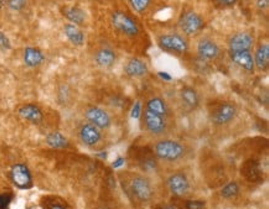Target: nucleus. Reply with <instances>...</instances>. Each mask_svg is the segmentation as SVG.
I'll list each match as a JSON object with an SVG mask.
<instances>
[{"instance_id": "nucleus-1", "label": "nucleus", "mask_w": 269, "mask_h": 209, "mask_svg": "<svg viewBox=\"0 0 269 209\" xmlns=\"http://www.w3.org/2000/svg\"><path fill=\"white\" fill-rule=\"evenodd\" d=\"M171 113L168 103L160 96H153L142 112L143 129L154 138H165L170 132Z\"/></svg>"}, {"instance_id": "nucleus-2", "label": "nucleus", "mask_w": 269, "mask_h": 209, "mask_svg": "<svg viewBox=\"0 0 269 209\" xmlns=\"http://www.w3.org/2000/svg\"><path fill=\"white\" fill-rule=\"evenodd\" d=\"M123 190L128 197L140 204H147L154 197V187L150 180L143 174H130L123 182Z\"/></svg>"}, {"instance_id": "nucleus-3", "label": "nucleus", "mask_w": 269, "mask_h": 209, "mask_svg": "<svg viewBox=\"0 0 269 209\" xmlns=\"http://www.w3.org/2000/svg\"><path fill=\"white\" fill-rule=\"evenodd\" d=\"M154 154L164 162H177L186 156V146L176 140L160 139L154 145Z\"/></svg>"}, {"instance_id": "nucleus-4", "label": "nucleus", "mask_w": 269, "mask_h": 209, "mask_svg": "<svg viewBox=\"0 0 269 209\" xmlns=\"http://www.w3.org/2000/svg\"><path fill=\"white\" fill-rule=\"evenodd\" d=\"M211 120L216 125H227L237 116V106L231 102H222L210 112Z\"/></svg>"}, {"instance_id": "nucleus-5", "label": "nucleus", "mask_w": 269, "mask_h": 209, "mask_svg": "<svg viewBox=\"0 0 269 209\" xmlns=\"http://www.w3.org/2000/svg\"><path fill=\"white\" fill-rule=\"evenodd\" d=\"M158 45L164 51L172 52V54H185L189 50V42L186 38L176 34L161 35L158 38Z\"/></svg>"}, {"instance_id": "nucleus-6", "label": "nucleus", "mask_w": 269, "mask_h": 209, "mask_svg": "<svg viewBox=\"0 0 269 209\" xmlns=\"http://www.w3.org/2000/svg\"><path fill=\"white\" fill-rule=\"evenodd\" d=\"M203 25H205V22H203L202 18L196 14L195 12H184L182 16L179 19V28L187 36L196 35L198 31L202 30Z\"/></svg>"}, {"instance_id": "nucleus-7", "label": "nucleus", "mask_w": 269, "mask_h": 209, "mask_svg": "<svg viewBox=\"0 0 269 209\" xmlns=\"http://www.w3.org/2000/svg\"><path fill=\"white\" fill-rule=\"evenodd\" d=\"M112 25L127 36H137L139 34V28L137 22L122 12H116L111 18Z\"/></svg>"}, {"instance_id": "nucleus-8", "label": "nucleus", "mask_w": 269, "mask_h": 209, "mask_svg": "<svg viewBox=\"0 0 269 209\" xmlns=\"http://www.w3.org/2000/svg\"><path fill=\"white\" fill-rule=\"evenodd\" d=\"M85 118L90 124L95 125L99 130L109 129L112 125L111 116L99 106H90V108L86 109Z\"/></svg>"}, {"instance_id": "nucleus-9", "label": "nucleus", "mask_w": 269, "mask_h": 209, "mask_svg": "<svg viewBox=\"0 0 269 209\" xmlns=\"http://www.w3.org/2000/svg\"><path fill=\"white\" fill-rule=\"evenodd\" d=\"M10 178L13 184L20 190H29L33 186V178L28 167L23 164H17L10 170Z\"/></svg>"}, {"instance_id": "nucleus-10", "label": "nucleus", "mask_w": 269, "mask_h": 209, "mask_svg": "<svg viewBox=\"0 0 269 209\" xmlns=\"http://www.w3.org/2000/svg\"><path fill=\"white\" fill-rule=\"evenodd\" d=\"M166 184H168V188L171 192V194L176 196V197H184L190 190L189 178H187L186 174H182V172L172 174L168 178Z\"/></svg>"}, {"instance_id": "nucleus-11", "label": "nucleus", "mask_w": 269, "mask_h": 209, "mask_svg": "<svg viewBox=\"0 0 269 209\" xmlns=\"http://www.w3.org/2000/svg\"><path fill=\"white\" fill-rule=\"evenodd\" d=\"M78 136H80L81 142L83 145L92 148V146H96L97 144H99V141L102 140V132L95 125L86 122L78 130Z\"/></svg>"}, {"instance_id": "nucleus-12", "label": "nucleus", "mask_w": 269, "mask_h": 209, "mask_svg": "<svg viewBox=\"0 0 269 209\" xmlns=\"http://www.w3.org/2000/svg\"><path fill=\"white\" fill-rule=\"evenodd\" d=\"M197 54L202 61H215L220 54V48L217 44L210 38H202L197 44Z\"/></svg>"}, {"instance_id": "nucleus-13", "label": "nucleus", "mask_w": 269, "mask_h": 209, "mask_svg": "<svg viewBox=\"0 0 269 209\" xmlns=\"http://www.w3.org/2000/svg\"><path fill=\"white\" fill-rule=\"evenodd\" d=\"M254 40L249 32H238L229 40V51H250Z\"/></svg>"}, {"instance_id": "nucleus-14", "label": "nucleus", "mask_w": 269, "mask_h": 209, "mask_svg": "<svg viewBox=\"0 0 269 209\" xmlns=\"http://www.w3.org/2000/svg\"><path fill=\"white\" fill-rule=\"evenodd\" d=\"M229 57L232 62L243 68L247 72L254 70V60L250 51H229Z\"/></svg>"}, {"instance_id": "nucleus-15", "label": "nucleus", "mask_w": 269, "mask_h": 209, "mask_svg": "<svg viewBox=\"0 0 269 209\" xmlns=\"http://www.w3.org/2000/svg\"><path fill=\"white\" fill-rule=\"evenodd\" d=\"M18 114H19L23 119H25L26 122L35 125L40 124L44 118L41 109L39 108L38 106H35V104H25V106H20V108L18 109Z\"/></svg>"}, {"instance_id": "nucleus-16", "label": "nucleus", "mask_w": 269, "mask_h": 209, "mask_svg": "<svg viewBox=\"0 0 269 209\" xmlns=\"http://www.w3.org/2000/svg\"><path fill=\"white\" fill-rule=\"evenodd\" d=\"M180 99L187 112H194L200 106V96L191 87L182 88L180 92Z\"/></svg>"}, {"instance_id": "nucleus-17", "label": "nucleus", "mask_w": 269, "mask_h": 209, "mask_svg": "<svg viewBox=\"0 0 269 209\" xmlns=\"http://www.w3.org/2000/svg\"><path fill=\"white\" fill-rule=\"evenodd\" d=\"M125 74L132 78H140L144 77L148 73V66L145 62H143L139 58H132L128 61V64L124 67Z\"/></svg>"}, {"instance_id": "nucleus-18", "label": "nucleus", "mask_w": 269, "mask_h": 209, "mask_svg": "<svg viewBox=\"0 0 269 209\" xmlns=\"http://www.w3.org/2000/svg\"><path fill=\"white\" fill-rule=\"evenodd\" d=\"M116 52L113 50L108 48V47H103L96 54L95 61L102 68H111L112 66H114L116 64Z\"/></svg>"}, {"instance_id": "nucleus-19", "label": "nucleus", "mask_w": 269, "mask_h": 209, "mask_svg": "<svg viewBox=\"0 0 269 209\" xmlns=\"http://www.w3.org/2000/svg\"><path fill=\"white\" fill-rule=\"evenodd\" d=\"M45 60L43 52L38 48H34V47H28L24 51V62L28 67L34 68V67L40 66L41 64Z\"/></svg>"}, {"instance_id": "nucleus-20", "label": "nucleus", "mask_w": 269, "mask_h": 209, "mask_svg": "<svg viewBox=\"0 0 269 209\" xmlns=\"http://www.w3.org/2000/svg\"><path fill=\"white\" fill-rule=\"evenodd\" d=\"M64 32L66 35L67 40L75 46H82L85 44V35L82 31L74 25V24H67L64 28Z\"/></svg>"}, {"instance_id": "nucleus-21", "label": "nucleus", "mask_w": 269, "mask_h": 209, "mask_svg": "<svg viewBox=\"0 0 269 209\" xmlns=\"http://www.w3.org/2000/svg\"><path fill=\"white\" fill-rule=\"evenodd\" d=\"M254 66H257L258 70H268L269 66V46L267 44L264 45H260L258 47V50L255 51L254 57Z\"/></svg>"}, {"instance_id": "nucleus-22", "label": "nucleus", "mask_w": 269, "mask_h": 209, "mask_svg": "<svg viewBox=\"0 0 269 209\" xmlns=\"http://www.w3.org/2000/svg\"><path fill=\"white\" fill-rule=\"evenodd\" d=\"M62 14L65 15L67 20L74 25H82L86 20V14L83 10L76 6H66L62 9Z\"/></svg>"}, {"instance_id": "nucleus-23", "label": "nucleus", "mask_w": 269, "mask_h": 209, "mask_svg": "<svg viewBox=\"0 0 269 209\" xmlns=\"http://www.w3.org/2000/svg\"><path fill=\"white\" fill-rule=\"evenodd\" d=\"M46 144L52 148H65L69 146V141L61 132H50L46 136Z\"/></svg>"}, {"instance_id": "nucleus-24", "label": "nucleus", "mask_w": 269, "mask_h": 209, "mask_svg": "<svg viewBox=\"0 0 269 209\" xmlns=\"http://www.w3.org/2000/svg\"><path fill=\"white\" fill-rule=\"evenodd\" d=\"M239 193V186L236 184V182H231V184H226L221 190L222 197L226 198V200H231V198L236 197Z\"/></svg>"}, {"instance_id": "nucleus-25", "label": "nucleus", "mask_w": 269, "mask_h": 209, "mask_svg": "<svg viewBox=\"0 0 269 209\" xmlns=\"http://www.w3.org/2000/svg\"><path fill=\"white\" fill-rule=\"evenodd\" d=\"M129 2L137 12H144L150 5V0H129Z\"/></svg>"}, {"instance_id": "nucleus-26", "label": "nucleus", "mask_w": 269, "mask_h": 209, "mask_svg": "<svg viewBox=\"0 0 269 209\" xmlns=\"http://www.w3.org/2000/svg\"><path fill=\"white\" fill-rule=\"evenodd\" d=\"M26 4V0H9L8 2V6H9V9L14 10V12H19V10H22L23 8L25 6Z\"/></svg>"}, {"instance_id": "nucleus-27", "label": "nucleus", "mask_w": 269, "mask_h": 209, "mask_svg": "<svg viewBox=\"0 0 269 209\" xmlns=\"http://www.w3.org/2000/svg\"><path fill=\"white\" fill-rule=\"evenodd\" d=\"M185 209H206V204L201 200H186Z\"/></svg>"}, {"instance_id": "nucleus-28", "label": "nucleus", "mask_w": 269, "mask_h": 209, "mask_svg": "<svg viewBox=\"0 0 269 209\" xmlns=\"http://www.w3.org/2000/svg\"><path fill=\"white\" fill-rule=\"evenodd\" d=\"M10 47L12 46H10L9 38H8L4 34L0 32V50H3V51H8V50H10Z\"/></svg>"}, {"instance_id": "nucleus-29", "label": "nucleus", "mask_w": 269, "mask_h": 209, "mask_svg": "<svg viewBox=\"0 0 269 209\" xmlns=\"http://www.w3.org/2000/svg\"><path fill=\"white\" fill-rule=\"evenodd\" d=\"M10 200H12V197L8 194H3L0 196V209H5L8 207V204L10 203Z\"/></svg>"}, {"instance_id": "nucleus-30", "label": "nucleus", "mask_w": 269, "mask_h": 209, "mask_svg": "<svg viewBox=\"0 0 269 209\" xmlns=\"http://www.w3.org/2000/svg\"><path fill=\"white\" fill-rule=\"evenodd\" d=\"M217 2L220 5H223V6H231V5L236 4L237 0H217Z\"/></svg>"}, {"instance_id": "nucleus-31", "label": "nucleus", "mask_w": 269, "mask_h": 209, "mask_svg": "<svg viewBox=\"0 0 269 209\" xmlns=\"http://www.w3.org/2000/svg\"><path fill=\"white\" fill-rule=\"evenodd\" d=\"M257 5H258V8H259V9H268L269 0H258Z\"/></svg>"}, {"instance_id": "nucleus-32", "label": "nucleus", "mask_w": 269, "mask_h": 209, "mask_svg": "<svg viewBox=\"0 0 269 209\" xmlns=\"http://www.w3.org/2000/svg\"><path fill=\"white\" fill-rule=\"evenodd\" d=\"M49 209H66V208H65L64 206H61V204H51Z\"/></svg>"}, {"instance_id": "nucleus-33", "label": "nucleus", "mask_w": 269, "mask_h": 209, "mask_svg": "<svg viewBox=\"0 0 269 209\" xmlns=\"http://www.w3.org/2000/svg\"><path fill=\"white\" fill-rule=\"evenodd\" d=\"M123 162H124V160H123V158H118V160H117L116 162L113 164V166H114V167H119Z\"/></svg>"}, {"instance_id": "nucleus-34", "label": "nucleus", "mask_w": 269, "mask_h": 209, "mask_svg": "<svg viewBox=\"0 0 269 209\" xmlns=\"http://www.w3.org/2000/svg\"><path fill=\"white\" fill-rule=\"evenodd\" d=\"M163 209H176V208H172V207H166V208H163Z\"/></svg>"}, {"instance_id": "nucleus-35", "label": "nucleus", "mask_w": 269, "mask_h": 209, "mask_svg": "<svg viewBox=\"0 0 269 209\" xmlns=\"http://www.w3.org/2000/svg\"><path fill=\"white\" fill-rule=\"evenodd\" d=\"M2 5H3V0H0V8H2Z\"/></svg>"}]
</instances>
